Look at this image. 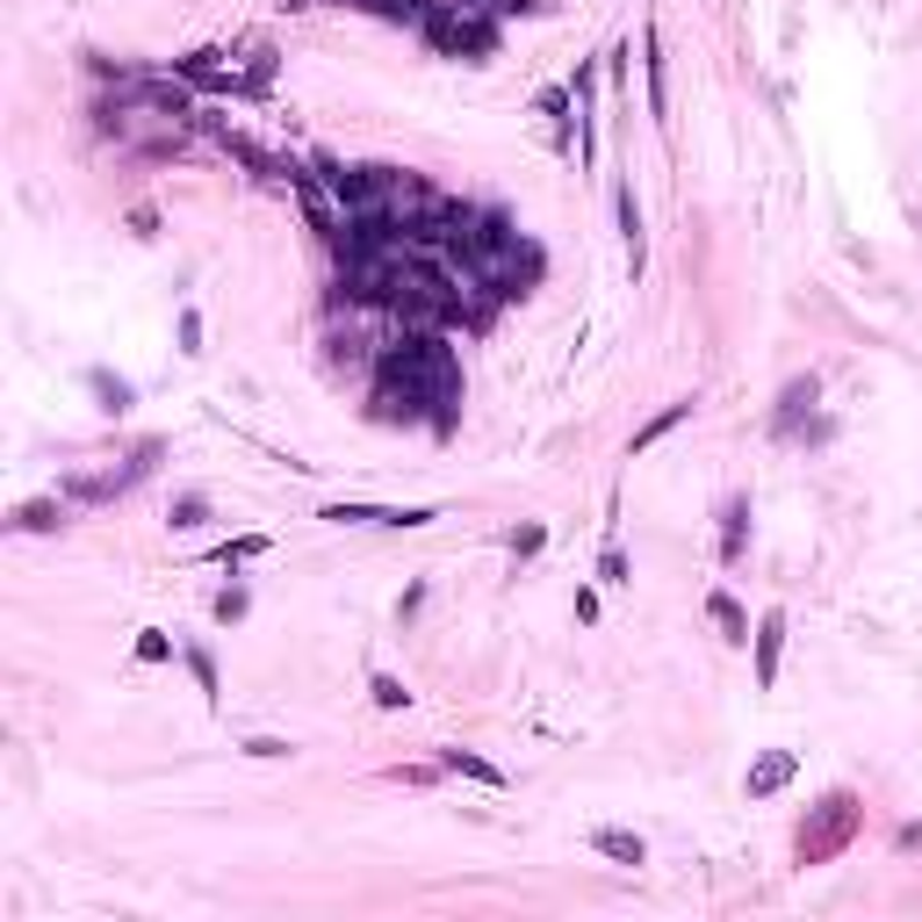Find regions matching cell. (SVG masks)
<instances>
[{
	"label": "cell",
	"mask_w": 922,
	"mask_h": 922,
	"mask_svg": "<svg viewBox=\"0 0 922 922\" xmlns=\"http://www.w3.org/2000/svg\"><path fill=\"white\" fill-rule=\"evenodd\" d=\"M353 8H367V15H383V22H411V30H425V15H433L440 0H353Z\"/></svg>",
	"instance_id": "14"
},
{
	"label": "cell",
	"mask_w": 922,
	"mask_h": 922,
	"mask_svg": "<svg viewBox=\"0 0 922 922\" xmlns=\"http://www.w3.org/2000/svg\"><path fill=\"white\" fill-rule=\"evenodd\" d=\"M793 771H801V757H793V749H765V757L743 771V793H749V801H771L779 785H793Z\"/></svg>",
	"instance_id": "2"
},
{
	"label": "cell",
	"mask_w": 922,
	"mask_h": 922,
	"mask_svg": "<svg viewBox=\"0 0 922 922\" xmlns=\"http://www.w3.org/2000/svg\"><path fill=\"white\" fill-rule=\"evenodd\" d=\"M202 520H209V498H202V490H180L174 512H166V526H174V534H195Z\"/></svg>",
	"instance_id": "16"
},
{
	"label": "cell",
	"mask_w": 922,
	"mask_h": 922,
	"mask_svg": "<svg viewBox=\"0 0 922 922\" xmlns=\"http://www.w3.org/2000/svg\"><path fill=\"white\" fill-rule=\"evenodd\" d=\"M505 548H512V562H526V556H540V548H548V526H540V520H526V526H512V540H505Z\"/></svg>",
	"instance_id": "19"
},
{
	"label": "cell",
	"mask_w": 922,
	"mask_h": 922,
	"mask_svg": "<svg viewBox=\"0 0 922 922\" xmlns=\"http://www.w3.org/2000/svg\"><path fill=\"white\" fill-rule=\"evenodd\" d=\"M87 389H94V404H102L108 418H122L130 404H138V389L122 383V375H108V367H87Z\"/></svg>",
	"instance_id": "10"
},
{
	"label": "cell",
	"mask_w": 922,
	"mask_h": 922,
	"mask_svg": "<svg viewBox=\"0 0 922 922\" xmlns=\"http://www.w3.org/2000/svg\"><path fill=\"white\" fill-rule=\"evenodd\" d=\"M857 829H865V801H857L851 785L821 793V801L807 807L801 836H793V865H829V857H843L857 843Z\"/></svg>",
	"instance_id": "1"
},
{
	"label": "cell",
	"mask_w": 922,
	"mask_h": 922,
	"mask_svg": "<svg viewBox=\"0 0 922 922\" xmlns=\"http://www.w3.org/2000/svg\"><path fill=\"white\" fill-rule=\"evenodd\" d=\"M130 238H159V209H152V202L130 209Z\"/></svg>",
	"instance_id": "23"
},
{
	"label": "cell",
	"mask_w": 922,
	"mask_h": 922,
	"mask_svg": "<svg viewBox=\"0 0 922 922\" xmlns=\"http://www.w3.org/2000/svg\"><path fill=\"white\" fill-rule=\"evenodd\" d=\"M66 526V498H30L15 512V534H58Z\"/></svg>",
	"instance_id": "13"
},
{
	"label": "cell",
	"mask_w": 922,
	"mask_h": 922,
	"mask_svg": "<svg viewBox=\"0 0 922 922\" xmlns=\"http://www.w3.org/2000/svg\"><path fill=\"white\" fill-rule=\"evenodd\" d=\"M245 757H289V743H281V735H253V743H245Z\"/></svg>",
	"instance_id": "26"
},
{
	"label": "cell",
	"mask_w": 922,
	"mask_h": 922,
	"mask_svg": "<svg viewBox=\"0 0 922 922\" xmlns=\"http://www.w3.org/2000/svg\"><path fill=\"white\" fill-rule=\"evenodd\" d=\"M592 851L612 857V865H649V843L634 829H592Z\"/></svg>",
	"instance_id": "7"
},
{
	"label": "cell",
	"mask_w": 922,
	"mask_h": 922,
	"mask_svg": "<svg viewBox=\"0 0 922 922\" xmlns=\"http://www.w3.org/2000/svg\"><path fill=\"white\" fill-rule=\"evenodd\" d=\"M138 663H174V642H166V627H138Z\"/></svg>",
	"instance_id": "20"
},
{
	"label": "cell",
	"mask_w": 922,
	"mask_h": 922,
	"mask_svg": "<svg viewBox=\"0 0 922 922\" xmlns=\"http://www.w3.org/2000/svg\"><path fill=\"white\" fill-rule=\"evenodd\" d=\"M188 670H195V685L209 692V707H217V699H224V692H217V663H209L202 649H188Z\"/></svg>",
	"instance_id": "22"
},
{
	"label": "cell",
	"mask_w": 922,
	"mask_h": 922,
	"mask_svg": "<svg viewBox=\"0 0 922 922\" xmlns=\"http://www.w3.org/2000/svg\"><path fill=\"white\" fill-rule=\"evenodd\" d=\"M440 771H454V779H476V785H490V793H505V771L490 765V757H476V749H440Z\"/></svg>",
	"instance_id": "5"
},
{
	"label": "cell",
	"mask_w": 922,
	"mask_h": 922,
	"mask_svg": "<svg viewBox=\"0 0 922 922\" xmlns=\"http://www.w3.org/2000/svg\"><path fill=\"white\" fill-rule=\"evenodd\" d=\"M642 66H649V116L663 122V108H670V94H663V36H656V22L642 30Z\"/></svg>",
	"instance_id": "11"
},
{
	"label": "cell",
	"mask_w": 922,
	"mask_h": 922,
	"mask_svg": "<svg viewBox=\"0 0 922 922\" xmlns=\"http://www.w3.org/2000/svg\"><path fill=\"white\" fill-rule=\"evenodd\" d=\"M367 692H375V707H383V714H404V707H411V692H404V678H389V670H383V678H375V685H367Z\"/></svg>",
	"instance_id": "21"
},
{
	"label": "cell",
	"mask_w": 922,
	"mask_h": 922,
	"mask_svg": "<svg viewBox=\"0 0 922 922\" xmlns=\"http://www.w3.org/2000/svg\"><path fill=\"white\" fill-rule=\"evenodd\" d=\"M267 556V534H238V540H224V548H217V562H224V570H245V562H260Z\"/></svg>",
	"instance_id": "17"
},
{
	"label": "cell",
	"mask_w": 922,
	"mask_h": 922,
	"mask_svg": "<svg viewBox=\"0 0 922 922\" xmlns=\"http://www.w3.org/2000/svg\"><path fill=\"white\" fill-rule=\"evenodd\" d=\"M180 353H202V317L180 311Z\"/></svg>",
	"instance_id": "25"
},
{
	"label": "cell",
	"mask_w": 922,
	"mask_h": 922,
	"mask_svg": "<svg viewBox=\"0 0 922 922\" xmlns=\"http://www.w3.org/2000/svg\"><path fill=\"white\" fill-rule=\"evenodd\" d=\"M612 209H620V238H627V275L642 281V209H634V188L612 195Z\"/></svg>",
	"instance_id": "9"
},
{
	"label": "cell",
	"mask_w": 922,
	"mask_h": 922,
	"mask_svg": "<svg viewBox=\"0 0 922 922\" xmlns=\"http://www.w3.org/2000/svg\"><path fill=\"white\" fill-rule=\"evenodd\" d=\"M245 612H253V592H245V584H224V592H217V627H238Z\"/></svg>",
	"instance_id": "18"
},
{
	"label": "cell",
	"mask_w": 922,
	"mask_h": 922,
	"mask_svg": "<svg viewBox=\"0 0 922 922\" xmlns=\"http://www.w3.org/2000/svg\"><path fill=\"white\" fill-rule=\"evenodd\" d=\"M598 576H606V584H634V576H627V556H620V548H606V556H598Z\"/></svg>",
	"instance_id": "24"
},
{
	"label": "cell",
	"mask_w": 922,
	"mask_h": 922,
	"mask_svg": "<svg viewBox=\"0 0 922 922\" xmlns=\"http://www.w3.org/2000/svg\"><path fill=\"white\" fill-rule=\"evenodd\" d=\"M743 548H749V498H728L721 505V562H743Z\"/></svg>",
	"instance_id": "6"
},
{
	"label": "cell",
	"mask_w": 922,
	"mask_h": 922,
	"mask_svg": "<svg viewBox=\"0 0 922 922\" xmlns=\"http://www.w3.org/2000/svg\"><path fill=\"white\" fill-rule=\"evenodd\" d=\"M815 397H821V383L815 375H793V383L779 389V418H771V433H801V411H815Z\"/></svg>",
	"instance_id": "4"
},
{
	"label": "cell",
	"mask_w": 922,
	"mask_h": 922,
	"mask_svg": "<svg viewBox=\"0 0 922 922\" xmlns=\"http://www.w3.org/2000/svg\"><path fill=\"white\" fill-rule=\"evenodd\" d=\"M540 116H548V130H556V152H570L576 144V116H570V87H540Z\"/></svg>",
	"instance_id": "8"
},
{
	"label": "cell",
	"mask_w": 922,
	"mask_h": 922,
	"mask_svg": "<svg viewBox=\"0 0 922 922\" xmlns=\"http://www.w3.org/2000/svg\"><path fill=\"white\" fill-rule=\"evenodd\" d=\"M707 612H714V627H721V634H728V642H735V649H743V642H749V612H743V606H735V598H728V592H714V598H707Z\"/></svg>",
	"instance_id": "15"
},
{
	"label": "cell",
	"mask_w": 922,
	"mask_h": 922,
	"mask_svg": "<svg viewBox=\"0 0 922 922\" xmlns=\"http://www.w3.org/2000/svg\"><path fill=\"white\" fill-rule=\"evenodd\" d=\"M685 418H692V397H678V404H663V411H656V418H649L642 433H634V447H627V454H649V447H656V440H663V433H678Z\"/></svg>",
	"instance_id": "12"
},
{
	"label": "cell",
	"mask_w": 922,
	"mask_h": 922,
	"mask_svg": "<svg viewBox=\"0 0 922 922\" xmlns=\"http://www.w3.org/2000/svg\"><path fill=\"white\" fill-rule=\"evenodd\" d=\"M749 642H757V685H779V656H785V612L771 606L765 620H757V634H749Z\"/></svg>",
	"instance_id": "3"
}]
</instances>
